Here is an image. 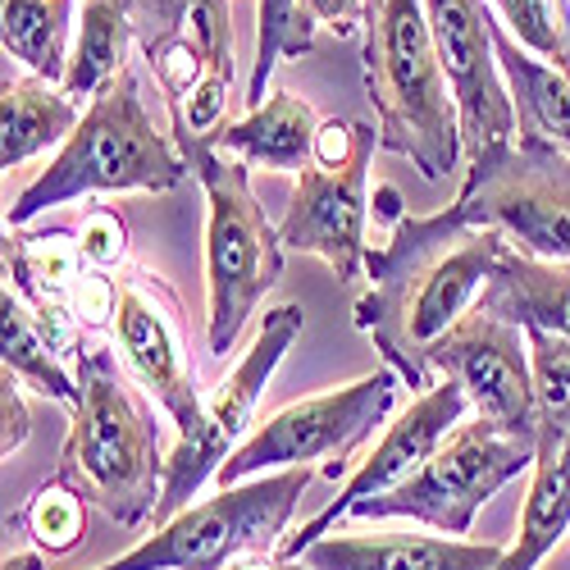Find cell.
<instances>
[{
    "instance_id": "4dcf8cb0",
    "label": "cell",
    "mask_w": 570,
    "mask_h": 570,
    "mask_svg": "<svg viewBox=\"0 0 570 570\" xmlns=\"http://www.w3.org/2000/svg\"><path fill=\"white\" fill-rule=\"evenodd\" d=\"M78 252L91 269H115L128 261V224L110 206H91L78 228Z\"/></svg>"
},
{
    "instance_id": "83f0119b",
    "label": "cell",
    "mask_w": 570,
    "mask_h": 570,
    "mask_svg": "<svg viewBox=\"0 0 570 570\" xmlns=\"http://www.w3.org/2000/svg\"><path fill=\"white\" fill-rule=\"evenodd\" d=\"M520 51L570 78V0H493Z\"/></svg>"
},
{
    "instance_id": "8d00e7d4",
    "label": "cell",
    "mask_w": 570,
    "mask_h": 570,
    "mask_svg": "<svg viewBox=\"0 0 570 570\" xmlns=\"http://www.w3.org/2000/svg\"><path fill=\"white\" fill-rule=\"evenodd\" d=\"M0 570H46V561H41L37 552H6Z\"/></svg>"
},
{
    "instance_id": "3957f363",
    "label": "cell",
    "mask_w": 570,
    "mask_h": 570,
    "mask_svg": "<svg viewBox=\"0 0 570 570\" xmlns=\"http://www.w3.org/2000/svg\"><path fill=\"white\" fill-rule=\"evenodd\" d=\"M110 328L132 379L178 430V443L165 461V493L156 507V525H165V520L193 507L202 484L210 474H219L233 448L210 424L206 397L197 389V370L187 365V352H183V306L160 274L128 269V278H119V306Z\"/></svg>"
},
{
    "instance_id": "2e32d148",
    "label": "cell",
    "mask_w": 570,
    "mask_h": 570,
    "mask_svg": "<svg viewBox=\"0 0 570 570\" xmlns=\"http://www.w3.org/2000/svg\"><path fill=\"white\" fill-rule=\"evenodd\" d=\"M502 557V543L439 534H343L311 543L297 561L311 570H498Z\"/></svg>"
},
{
    "instance_id": "4316f807",
    "label": "cell",
    "mask_w": 570,
    "mask_h": 570,
    "mask_svg": "<svg viewBox=\"0 0 570 570\" xmlns=\"http://www.w3.org/2000/svg\"><path fill=\"white\" fill-rule=\"evenodd\" d=\"M530 365H534V402H539V448L570 439V338L525 328Z\"/></svg>"
},
{
    "instance_id": "f546056e",
    "label": "cell",
    "mask_w": 570,
    "mask_h": 570,
    "mask_svg": "<svg viewBox=\"0 0 570 570\" xmlns=\"http://www.w3.org/2000/svg\"><path fill=\"white\" fill-rule=\"evenodd\" d=\"M293 28H297V0H256V65L247 78V106H265V82L274 65L293 51Z\"/></svg>"
},
{
    "instance_id": "603a6c76",
    "label": "cell",
    "mask_w": 570,
    "mask_h": 570,
    "mask_svg": "<svg viewBox=\"0 0 570 570\" xmlns=\"http://www.w3.org/2000/svg\"><path fill=\"white\" fill-rule=\"evenodd\" d=\"M570 530V439L543 443L534 461V480L520 507V530L498 570H539V561Z\"/></svg>"
},
{
    "instance_id": "52a82bcc",
    "label": "cell",
    "mask_w": 570,
    "mask_h": 570,
    "mask_svg": "<svg viewBox=\"0 0 570 570\" xmlns=\"http://www.w3.org/2000/svg\"><path fill=\"white\" fill-rule=\"evenodd\" d=\"M311 480L315 470L297 465L219 489V498L193 502L165 520L151 539L97 570H228L247 552H274Z\"/></svg>"
},
{
    "instance_id": "277c9868",
    "label": "cell",
    "mask_w": 570,
    "mask_h": 570,
    "mask_svg": "<svg viewBox=\"0 0 570 570\" xmlns=\"http://www.w3.org/2000/svg\"><path fill=\"white\" fill-rule=\"evenodd\" d=\"M78 411L60 448V474L119 530L156 520L165 493L160 430L119 374V361L101 343H78Z\"/></svg>"
},
{
    "instance_id": "44dd1931",
    "label": "cell",
    "mask_w": 570,
    "mask_h": 570,
    "mask_svg": "<svg viewBox=\"0 0 570 570\" xmlns=\"http://www.w3.org/2000/svg\"><path fill=\"white\" fill-rule=\"evenodd\" d=\"M493 46H498V69L507 78L511 106H515L520 137H534L557 151H570V78L557 73L552 65L534 60L530 51H520L515 37L502 23L493 28Z\"/></svg>"
},
{
    "instance_id": "5b68a950",
    "label": "cell",
    "mask_w": 570,
    "mask_h": 570,
    "mask_svg": "<svg viewBox=\"0 0 570 570\" xmlns=\"http://www.w3.org/2000/svg\"><path fill=\"white\" fill-rule=\"evenodd\" d=\"M193 178L178 141H169L147 106H141L137 73L124 69L101 97H91L82 124L60 147V156L46 165L19 202L6 210V228H23L37 215L69 206L78 197L97 193H174Z\"/></svg>"
},
{
    "instance_id": "8fae6325",
    "label": "cell",
    "mask_w": 570,
    "mask_h": 570,
    "mask_svg": "<svg viewBox=\"0 0 570 570\" xmlns=\"http://www.w3.org/2000/svg\"><path fill=\"white\" fill-rule=\"evenodd\" d=\"M430 365L452 384H461L474 415L493 424L498 434L539 443V402H534V365H530L525 328L484 311H470L430 352Z\"/></svg>"
},
{
    "instance_id": "d4e9b609",
    "label": "cell",
    "mask_w": 570,
    "mask_h": 570,
    "mask_svg": "<svg viewBox=\"0 0 570 570\" xmlns=\"http://www.w3.org/2000/svg\"><path fill=\"white\" fill-rule=\"evenodd\" d=\"M141 56H156L174 41L197 46L206 65L233 60L228 0H128Z\"/></svg>"
},
{
    "instance_id": "7c38bea8",
    "label": "cell",
    "mask_w": 570,
    "mask_h": 570,
    "mask_svg": "<svg viewBox=\"0 0 570 570\" xmlns=\"http://www.w3.org/2000/svg\"><path fill=\"white\" fill-rule=\"evenodd\" d=\"M424 14H430V32L461 115L465 156L474 160L520 132L507 78L498 69V46H493L498 19L489 0H424Z\"/></svg>"
},
{
    "instance_id": "ba28073f",
    "label": "cell",
    "mask_w": 570,
    "mask_h": 570,
    "mask_svg": "<svg viewBox=\"0 0 570 570\" xmlns=\"http://www.w3.org/2000/svg\"><path fill=\"white\" fill-rule=\"evenodd\" d=\"M452 206L470 224L502 233L511 252L570 265V151L534 137L498 141L465 165Z\"/></svg>"
},
{
    "instance_id": "ffe728a7",
    "label": "cell",
    "mask_w": 570,
    "mask_h": 570,
    "mask_svg": "<svg viewBox=\"0 0 570 570\" xmlns=\"http://www.w3.org/2000/svg\"><path fill=\"white\" fill-rule=\"evenodd\" d=\"M78 110L56 82L32 78V73H10L0 87V165L19 169L46 147H65L78 128Z\"/></svg>"
},
{
    "instance_id": "ac0fdd59",
    "label": "cell",
    "mask_w": 570,
    "mask_h": 570,
    "mask_svg": "<svg viewBox=\"0 0 570 570\" xmlns=\"http://www.w3.org/2000/svg\"><path fill=\"white\" fill-rule=\"evenodd\" d=\"M297 334H302V306H297V302H283V306L265 311L256 343L243 352V361L233 365V374L224 379V384L206 397L210 424H215V434H219L228 448H237V443L252 434L256 406H261V397H265V384L274 379L278 361L288 356V347L297 343Z\"/></svg>"
},
{
    "instance_id": "7402d4cb",
    "label": "cell",
    "mask_w": 570,
    "mask_h": 570,
    "mask_svg": "<svg viewBox=\"0 0 570 570\" xmlns=\"http://www.w3.org/2000/svg\"><path fill=\"white\" fill-rule=\"evenodd\" d=\"M0 361L6 370L28 384L37 397H51L56 406L78 411V374L65 370L56 338L46 334V324L37 320V311L10 288L6 278V293H0Z\"/></svg>"
},
{
    "instance_id": "d590c367",
    "label": "cell",
    "mask_w": 570,
    "mask_h": 570,
    "mask_svg": "<svg viewBox=\"0 0 570 570\" xmlns=\"http://www.w3.org/2000/svg\"><path fill=\"white\" fill-rule=\"evenodd\" d=\"M228 570H311L306 561H283V557H237Z\"/></svg>"
},
{
    "instance_id": "cb8c5ba5",
    "label": "cell",
    "mask_w": 570,
    "mask_h": 570,
    "mask_svg": "<svg viewBox=\"0 0 570 570\" xmlns=\"http://www.w3.org/2000/svg\"><path fill=\"white\" fill-rule=\"evenodd\" d=\"M137 41L132 28V6L128 0H82L73 51H69V73H65V97H101V91L128 69V46Z\"/></svg>"
},
{
    "instance_id": "8992f818",
    "label": "cell",
    "mask_w": 570,
    "mask_h": 570,
    "mask_svg": "<svg viewBox=\"0 0 570 570\" xmlns=\"http://www.w3.org/2000/svg\"><path fill=\"white\" fill-rule=\"evenodd\" d=\"M174 141L206 197V347L228 356L265 293L283 278V237L252 193L247 165L193 137L178 115Z\"/></svg>"
},
{
    "instance_id": "484cf974",
    "label": "cell",
    "mask_w": 570,
    "mask_h": 570,
    "mask_svg": "<svg viewBox=\"0 0 570 570\" xmlns=\"http://www.w3.org/2000/svg\"><path fill=\"white\" fill-rule=\"evenodd\" d=\"M78 0H6L0 10V41L6 60L23 65L32 78L60 82L69 73V23Z\"/></svg>"
},
{
    "instance_id": "7a4b0ae2",
    "label": "cell",
    "mask_w": 570,
    "mask_h": 570,
    "mask_svg": "<svg viewBox=\"0 0 570 570\" xmlns=\"http://www.w3.org/2000/svg\"><path fill=\"white\" fill-rule=\"evenodd\" d=\"M361 73L379 115V147L406 156L424 183L461 165V115L439 60L424 0H365Z\"/></svg>"
},
{
    "instance_id": "9c48e42d",
    "label": "cell",
    "mask_w": 570,
    "mask_h": 570,
    "mask_svg": "<svg viewBox=\"0 0 570 570\" xmlns=\"http://www.w3.org/2000/svg\"><path fill=\"white\" fill-rule=\"evenodd\" d=\"M393 397H397V374L389 365L334 393L302 397L293 406H283L278 415H269L265 424H256L219 465L215 480L219 489H233V484L261 480V474L297 470L311 461H324V474L334 480V474L347 470V456L389 420Z\"/></svg>"
},
{
    "instance_id": "d6a6232c",
    "label": "cell",
    "mask_w": 570,
    "mask_h": 570,
    "mask_svg": "<svg viewBox=\"0 0 570 570\" xmlns=\"http://www.w3.org/2000/svg\"><path fill=\"white\" fill-rule=\"evenodd\" d=\"M370 124H356V119H324L320 132H315V165L320 169H338L356 156L361 137H365Z\"/></svg>"
},
{
    "instance_id": "6da1fadb",
    "label": "cell",
    "mask_w": 570,
    "mask_h": 570,
    "mask_svg": "<svg viewBox=\"0 0 570 570\" xmlns=\"http://www.w3.org/2000/svg\"><path fill=\"white\" fill-rule=\"evenodd\" d=\"M502 252V233L448 206L439 215H406L389 243L365 256L370 288L356 302V328L415 397L434 389L430 352L474 311Z\"/></svg>"
},
{
    "instance_id": "4fadbf2b",
    "label": "cell",
    "mask_w": 570,
    "mask_h": 570,
    "mask_svg": "<svg viewBox=\"0 0 570 570\" xmlns=\"http://www.w3.org/2000/svg\"><path fill=\"white\" fill-rule=\"evenodd\" d=\"M465 411H470V402H465L461 384H452V379L434 384L430 393H420L393 424H384V439H379V448H370L361 456V465L347 474V484L338 489V498L328 502L320 515H311L297 534H283V543L274 548V557L297 561L311 543H320L328 530H334L356 502L379 498V493L406 484L411 474L443 448V439L465 420Z\"/></svg>"
},
{
    "instance_id": "9a60e30c",
    "label": "cell",
    "mask_w": 570,
    "mask_h": 570,
    "mask_svg": "<svg viewBox=\"0 0 570 570\" xmlns=\"http://www.w3.org/2000/svg\"><path fill=\"white\" fill-rule=\"evenodd\" d=\"M6 261L14 269V293L32 302L37 320L46 324V334L56 338L60 352L78 343V297L87 283V261L78 252V237L65 228L46 233H23L6 247Z\"/></svg>"
},
{
    "instance_id": "836d02e7",
    "label": "cell",
    "mask_w": 570,
    "mask_h": 570,
    "mask_svg": "<svg viewBox=\"0 0 570 570\" xmlns=\"http://www.w3.org/2000/svg\"><path fill=\"white\" fill-rule=\"evenodd\" d=\"M32 434V415L23 406V389H19V379L6 370V379H0V452H19Z\"/></svg>"
},
{
    "instance_id": "f1b7e54d",
    "label": "cell",
    "mask_w": 570,
    "mask_h": 570,
    "mask_svg": "<svg viewBox=\"0 0 570 570\" xmlns=\"http://www.w3.org/2000/svg\"><path fill=\"white\" fill-rule=\"evenodd\" d=\"M14 520L28 530V539L37 548L73 552L82 543V534H87V498L78 489H69L65 480H51L23 502V511Z\"/></svg>"
},
{
    "instance_id": "e575fe53",
    "label": "cell",
    "mask_w": 570,
    "mask_h": 570,
    "mask_svg": "<svg viewBox=\"0 0 570 570\" xmlns=\"http://www.w3.org/2000/svg\"><path fill=\"white\" fill-rule=\"evenodd\" d=\"M370 219L374 224H384L389 233L406 219V210H402V193L393 183H374V197H370Z\"/></svg>"
},
{
    "instance_id": "d6986e66",
    "label": "cell",
    "mask_w": 570,
    "mask_h": 570,
    "mask_svg": "<svg viewBox=\"0 0 570 570\" xmlns=\"http://www.w3.org/2000/svg\"><path fill=\"white\" fill-rule=\"evenodd\" d=\"M474 311L498 315L515 328H543V334L570 338V265L530 261L507 247Z\"/></svg>"
},
{
    "instance_id": "5bb4252c",
    "label": "cell",
    "mask_w": 570,
    "mask_h": 570,
    "mask_svg": "<svg viewBox=\"0 0 570 570\" xmlns=\"http://www.w3.org/2000/svg\"><path fill=\"white\" fill-rule=\"evenodd\" d=\"M379 147V128H365L361 147L347 165L297 174V193L288 215L278 219L283 247L328 261L338 283H356L365 274V224H370V160Z\"/></svg>"
},
{
    "instance_id": "1f68e13d",
    "label": "cell",
    "mask_w": 570,
    "mask_h": 570,
    "mask_svg": "<svg viewBox=\"0 0 570 570\" xmlns=\"http://www.w3.org/2000/svg\"><path fill=\"white\" fill-rule=\"evenodd\" d=\"M365 19V0H297V28H293V51L288 56H306L315 46V28H328L347 37L356 23Z\"/></svg>"
},
{
    "instance_id": "30bf717a",
    "label": "cell",
    "mask_w": 570,
    "mask_h": 570,
    "mask_svg": "<svg viewBox=\"0 0 570 570\" xmlns=\"http://www.w3.org/2000/svg\"><path fill=\"white\" fill-rule=\"evenodd\" d=\"M539 443L507 439L480 415L461 420L443 439V448L424 461L406 484L356 502L347 515L352 520H389L406 515L443 534H470L474 511H480L502 484H511L520 470H534Z\"/></svg>"
},
{
    "instance_id": "e0dca14e",
    "label": "cell",
    "mask_w": 570,
    "mask_h": 570,
    "mask_svg": "<svg viewBox=\"0 0 570 570\" xmlns=\"http://www.w3.org/2000/svg\"><path fill=\"white\" fill-rule=\"evenodd\" d=\"M315 132L320 119L311 101L293 97V91H269L265 106L247 110L237 124H224L210 137V147L274 174H306L315 165Z\"/></svg>"
}]
</instances>
